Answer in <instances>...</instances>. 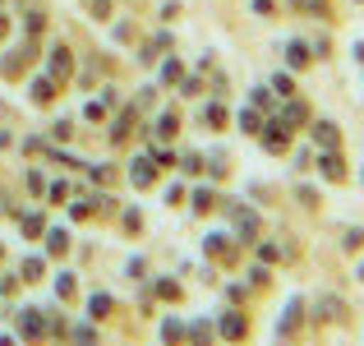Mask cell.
<instances>
[{
	"instance_id": "cell-1",
	"label": "cell",
	"mask_w": 364,
	"mask_h": 346,
	"mask_svg": "<svg viewBox=\"0 0 364 346\" xmlns=\"http://www.w3.org/2000/svg\"><path fill=\"white\" fill-rule=\"evenodd\" d=\"M286 143H291V125H286V120H272V125H267L263 148L267 152H286Z\"/></svg>"
},
{
	"instance_id": "cell-2",
	"label": "cell",
	"mask_w": 364,
	"mask_h": 346,
	"mask_svg": "<svg viewBox=\"0 0 364 346\" xmlns=\"http://www.w3.org/2000/svg\"><path fill=\"white\" fill-rule=\"evenodd\" d=\"M152 176H157V167H152L148 157H139V162H134L129 180H134V185H139V189H148V185H152Z\"/></svg>"
},
{
	"instance_id": "cell-3",
	"label": "cell",
	"mask_w": 364,
	"mask_h": 346,
	"mask_svg": "<svg viewBox=\"0 0 364 346\" xmlns=\"http://www.w3.org/2000/svg\"><path fill=\"white\" fill-rule=\"evenodd\" d=\"M314 139H318L323 143V148H328V152H337V125H332V120H323V125H314Z\"/></svg>"
},
{
	"instance_id": "cell-4",
	"label": "cell",
	"mask_w": 364,
	"mask_h": 346,
	"mask_svg": "<svg viewBox=\"0 0 364 346\" xmlns=\"http://www.w3.org/2000/svg\"><path fill=\"white\" fill-rule=\"evenodd\" d=\"M318 167H323V176H328V180H346V171H341V152H323Z\"/></svg>"
},
{
	"instance_id": "cell-5",
	"label": "cell",
	"mask_w": 364,
	"mask_h": 346,
	"mask_svg": "<svg viewBox=\"0 0 364 346\" xmlns=\"http://www.w3.org/2000/svg\"><path fill=\"white\" fill-rule=\"evenodd\" d=\"M65 74H70V51L55 46V51H51V79H65Z\"/></svg>"
},
{
	"instance_id": "cell-6",
	"label": "cell",
	"mask_w": 364,
	"mask_h": 346,
	"mask_svg": "<svg viewBox=\"0 0 364 346\" xmlns=\"http://www.w3.org/2000/svg\"><path fill=\"white\" fill-rule=\"evenodd\" d=\"M18 323H23V337H42V319H37V310H23V314H18Z\"/></svg>"
},
{
	"instance_id": "cell-7",
	"label": "cell",
	"mask_w": 364,
	"mask_h": 346,
	"mask_svg": "<svg viewBox=\"0 0 364 346\" xmlns=\"http://www.w3.org/2000/svg\"><path fill=\"white\" fill-rule=\"evenodd\" d=\"M286 61H291L295 70H304V65H309V46H304V42H291V46H286Z\"/></svg>"
},
{
	"instance_id": "cell-8",
	"label": "cell",
	"mask_w": 364,
	"mask_h": 346,
	"mask_svg": "<svg viewBox=\"0 0 364 346\" xmlns=\"http://www.w3.org/2000/svg\"><path fill=\"white\" fill-rule=\"evenodd\" d=\"M42 273H46V263H42V258H23V282H42Z\"/></svg>"
},
{
	"instance_id": "cell-9",
	"label": "cell",
	"mask_w": 364,
	"mask_h": 346,
	"mask_svg": "<svg viewBox=\"0 0 364 346\" xmlns=\"http://www.w3.org/2000/svg\"><path fill=\"white\" fill-rule=\"evenodd\" d=\"M46 249H51V254H65V249H70V236H65V231H51V236H46Z\"/></svg>"
},
{
	"instance_id": "cell-10",
	"label": "cell",
	"mask_w": 364,
	"mask_h": 346,
	"mask_svg": "<svg viewBox=\"0 0 364 346\" xmlns=\"http://www.w3.org/2000/svg\"><path fill=\"white\" fill-rule=\"evenodd\" d=\"M51 79H33V102H51Z\"/></svg>"
},
{
	"instance_id": "cell-11",
	"label": "cell",
	"mask_w": 364,
	"mask_h": 346,
	"mask_svg": "<svg viewBox=\"0 0 364 346\" xmlns=\"http://www.w3.org/2000/svg\"><path fill=\"white\" fill-rule=\"evenodd\" d=\"M88 310H92V319H107V314H111V295H92Z\"/></svg>"
},
{
	"instance_id": "cell-12",
	"label": "cell",
	"mask_w": 364,
	"mask_h": 346,
	"mask_svg": "<svg viewBox=\"0 0 364 346\" xmlns=\"http://www.w3.org/2000/svg\"><path fill=\"white\" fill-rule=\"evenodd\" d=\"M23 236H28V240L42 236V217H37V213H28V217H23Z\"/></svg>"
},
{
	"instance_id": "cell-13",
	"label": "cell",
	"mask_w": 364,
	"mask_h": 346,
	"mask_svg": "<svg viewBox=\"0 0 364 346\" xmlns=\"http://www.w3.org/2000/svg\"><path fill=\"white\" fill-rule=\"evenodd\" d=\"M222 332H226V337H245V323L231 314V319H222Z\"/></svg>"
},
{
	"instance_id": "cell-14",
	"label": "cell",
	"mask_w": 364,
	"mask_h": 346,
	"mask_svg": "<svg viewBox=\"0 0 364 346\" xmlns=\"http://www.w3.org/2000/svg\"><path fill=\"white\" fill-rule=\"evenodd\" d=\"M171 134H176V115H161L157 120V139H171Z\"/></svg>"
},
{
	"instance_id": "cell-15",
	"label": "cell",
	"mask_w": 364,
	"mask_h": 346,
	"mask_svg": "<svg viewBox=\"0 0 364 346\" xmlns=\"http://www.w3.org/2000/svg\"><path fill=\"white\" fill-rule=\"evenodd\" d=\"M272 88H277V93H282V98H291V93H295V83H291V79H286V74H277V79H272Z\"/></svg>"
},
{
	"instance_id": "cell-16",
	"label": "cell",
	"mask_w": 364,
	"mask_h": 346,
	"mask_svg": "<svg viewBox=\"0 0 364 346\" xmlns=\"http://www.w3.org/2000/svg\"><path fill=\"white\" fill-rule=\"evenodd\" d=\"M208 208H213V194H208V189H198V194H194V213H208Z\"/></svg>"
},
{
	"instance_id": "cell-17",
	"label": "cell",
	"mask_w": 364,
	"mask_h": 346,
	"mask_svg": "<svg viewBox=\"0 0 364 346\" xmlns=\"http://www.w3.org/2000/svg\"><path fill=\"white\" fill-rule=\"evenodd\" d=\"M240 125H245L249 134H258V111H245V115H240Z\"/></svg>"
},
{
	"instance_id": "cell-18",
	"label": "cell",
	"mask_w": 364,
	"mask_h": 346,
	"mask_svg": "<svg viewBox=\"0 0 364 346\" xmlns=\"http://www.w3.org/2000/svg\"><path fill=\"white\" fill-rule=\"evenodd\" d=\"M92 342H97V337H92V328H79V332H74V346H92Z\"/></svg>"
},
{
	"instance_id": "cell-19",
	"label": "cell",
	"mask_w": 364,
	"mask_h": 346,
	"mask_svg": "<svg viewBox=\"0 0 364 346\" xmlns=\"http://www.w3.org/2000/svg\"><path fill=\"white\" fill-rule=\"evenodd\" d=\"M0 254H5V249H0Z\"/></svg>"
}]
</instances>
